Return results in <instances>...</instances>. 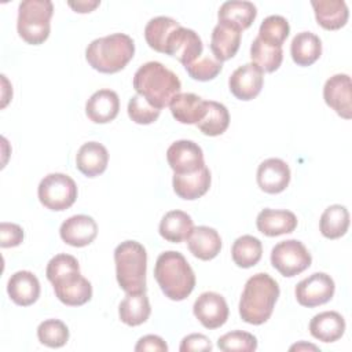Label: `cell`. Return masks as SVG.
<instances>
[{"label":"cell","instance_id":"cell-1","mask_svg":"<svg viewBox=\"0 0 352 352\" xmlns=\"http://www.w3.org/2000/svg\"><path fill=\"white\" fill-rule=\"evenodd\" d=\"M45 275L56 298L65 305L80 307L91 300L92 285L81 275L76 257L66 253L54 256L47 264Z\"/></svg>","mask_w":352,"mask_h":352},{"label":"cell","instance_id":"cell-2","mask_svg":"<svg viewBox=\"0 0 352 352\" xmlns=\"http://www.w3.org/2000/svg\"><path fill=\"white\" fill-rule=\"evenodd\" d=\"M133 88L151 106L164 109L180 94L182 82L179 77L161 62H147L142 65L133 76Z\"/></svg>","mask_w":352,"mask_h":352},{"label":"cell","instance_id":"cell-3","mask_svg":"<svg viewBox=\"0 0 352 352\" xmlns=\"http://www.w3.org/2000/svg\"><path fill=\"white\" fill-rule=\"evenodd\" d=\"M279 293L278 282L268 274L258 272L250 276L239 300L242 320L254 326L265 323L272 315Z\"/></svg>","mask_w":352,"mask_h":352},{"label":"cell","instance_id":"cell-4","mask_svg":"<svg viewBox=\"0 0 352 352\" xmlns=\"http://www.w3.org/2000/svg\"><path fill=\"white\" fill-rule=\"evenodd\" d=\"M154 276L162 293L173 301L187 298L195 287V274L186 257L175 250L161 253L155 261Z\"/></svg>","mask_w":352,"mask_h":352},{"label":"cell","instance_id":"cell-5","mask_svg":"<svg viewBox=\"0 0 352 352\" xmlns=\"http://www.w3.org/2000/svg\"><path fill=\"white\" fill-rule=\"evenodd\" d=\"M133 54V40L125 33H113L91 41L85 50V59L92 69L113 74L122 70Z\"/></svg>","mask_w":352,"mask_h":352},{"label":"cell","instance_id":"cell-6","mask_svg":"<svg viewBox=\"0 0 352 352\" xmlns=\"http://www.w3.org/2000/svg\"><path fill=\"white\" fill-rule=\"evenodd\" d=\"M116 276L120 287L126 294L146 292L147 253L142 243L124 241L114 250Z\"/></svg>","mask_w":352,"mask_h":352},{"label":"cell","instance_id":"cell-7","mask_svg":"<svg viewBox=\"0 0 352 352\" xmlns=\"http://www.w3.org/2000/svg\"><path fill=\"white\" fill-rule=\"evenodd\" d=\"M54 4L50 0H25L19 3L16 30L19 37L32 45L43 44L51 32Z\"/></svg>","mask_w":352,"mask_h":352},{"label":"cell","instance_id":"cell-8","mask_svg":"<svg viewBox=\"0 0 352 352\" xmlns=\"http://www.w3.org/2000/svg\"><path fill=\"white\" fill-rule=\"evenodd\" d=\"M38 201L50 210L60 212L69 209L77 199V186L65 173H50L44 176L37 188Z\"/></svg>","mask_w":352,"mask_h":352},{"label":"cell","instance_id":"cell-9","mask_svg":"<svg viewBox=\"0 0 352 352\" xmlns=\"http://www.w3.org/2000/svg\"><path fill=\"white\" fill-rule=\"evenodd\" d=\"M312 257L302 242L287 239L276 243L271 250V264L283 276L292 278L309 268Z\"/></svg>","mask_w":352,"mask_h":352},{"label":"cell","instance_id":"cell-10","mask_svg":"<svg viewBox=\"0 0 352 352\" xmlns=\"http://www.w3.org/2000/svg\"><path fill=\"white\" fill-rule=\"evenodd\" d=\"M334 290L336 285L330 275L315 272L297 283L294 294L300 305L314 308L329 302L334 296Z\"/></svg>","mask_w":352,"mask_h":352},{"label":"cell","instance_id":"cell-11","mask_svg":"<svg viewBox=\"0 0 352 352\" xmlns=\"http://www.w3.org/2000/svg\"><path fill=\"white\" fill-rule=\"evenodd\" d=\"M166 161L176 175L192 173L205 166L204 151L192 140H176L166 150Z\"/></svg>","mask_w":352,"mask_h":352},{"label":"cell","instance_id":"cell-12","mask_svg":"<svg viewBox=\"0 0 352 352\" xmlns=\"http://www.w3.org/2000/svg\"><path fill=\"white\" fill-rule=\"evenodd\" d=\"M192 312L201 324L209 330L221 327L228 319V305L224 297L214 292H205L195 300Z\"/></svg>","mask_w":352,"mask_h":352},{"label":"cell","instance_id":"cell-13","mask_svg":"<svg viewBox=\"0 0 352 352\" xmlns=\"http://www.w3.org/2000/svg\"><path fill=\"white\" fill-rule=\"evenodd\" d=\"M264 82V72L254 63H245L235 69L228 78L231 94L239 100L254 99Z\"/></svg>","mask_w":352,"mask_h":352},{"label":"cell","instance_id":"cell-14","mask_svg":"<svg viewBox=\"0 0 352 352\" xmlns=\"http://www.w3.org/2000/svg\"><path fill=\"white\" fill-rule=\"evenodd\" d=\"M202 51L204 44L198 33L192 29L180 26L172 33L165 54L177 58V60L186 67L202 56Z\"/></svg>","mask_w":352,"mask_h":352},{"label":"cell","instance_id":"cell-15","mask_svg":"<svg viewBox=\"0 0 352 352\" xmlns=\"http://www.w3.org/2000/svg\"><path fill=\"white\" fill-rule=\"evenodd\" d=\"M323 99L340 117H352V85L348 74L331 76L323 87Z\"/></svg>","mask_w":352,"mask_h":352},{"label":"cell","instance_id":"cell-16","mask_svg":"<svg viewBox=\"0 0 352 352\" xmlns=\"http://www.w3.org/2000/svg\"><path fill=\"white\" fill-rule=\"evenodd\" d=\"M59 235L65 243L73 248H84L96 238L98 226L91 216L76 214L62 223Z\"/></svg>","mask_w":352,"mask_h":352},{"label":"cell","instance_id":"cell-17","mask_svg":"<svg viewBox=\"0 0 352 352\" xmlns=\"http://www.w3.org/2000/svg\"><path fill=\"white\" fill-rule=\"evenodd\" d=\"M290 183V168L280 158L264 160L257 168V184L268 194H279Z\"/></svg>","mask_w":352,"mask_h":352},{"label":"cell","instance_id":"cell-18","mask_svg":"<svg viewBox=\"0 0 352 352\" xmlns=\"http://www.w3.org/2000/svg\"><path fill=\"white\" fill-rule=\"evenodd\" d=\"M120 111L118 95L111 89H99L85 103V114L95 124L113 121Z\"/></svg>","mask_w":352,"mask_h":352},{"label":"cell","instance_id":"cell-19","mask_svg":"<svg viewBox=\"0 0 352 352\" xmlns=\"http://www.w3.org/2000/svg\"><path fill=\"white\" fill-rule=\"evenodd\" d=\"M210 170L208 166H202L197 172L184 173V175H173L172 184L173 191L182 199L194 201L205 195L210 187Z\"/></svg>","mask_w":352,"mask_h":352},{"label":"cell","instance_id":"cell-20","mask_svg":"<svg viewBox=\"0 0 352 352\" xmlns=\"http://www.w3.org/2000/svg\"><path fill=\"white\" fill-rule=\"evenodd\" d=\"M7 293L16 305L29 307L40 297V282L33 272L18 271L8 279Z\"/></svg>","mask_w":352,"mask_h":352},{"label":"cell","instance_id":"cell-21","mask_svg":"<svg viewBox=\"0 0 352 352\" xmlns=\"http://www.w3.org/2000/svg\"><path fill=\"white\" fill-rule=\"evenodd\" d=\"M257 230L267 236H278L290 234L297 227V217L290 210L263 209L256 219Z\"/></svg>","mask_w":352,"mask_h":352},{"label":"cell","instance_id":"cell-22","mask_svg":"<svg viewBox=\"0 0 352 352\" xmlns=\"http://www.w3.org/2000/svg\"><path fill=\"white\" fill-rule=\"evenodd\" d=\"M109 162L107 148L99 142L84 143L76 155L77 169L87 177H95L102 175Z\"/></svg>","mask_w":352,"mask_h":352},{"label":"cell","instance_id":"cell-23","mask_svg":"<svg viewBox=\"0 0 352 352\" xmlns=\"http://www.w3.org/2000/svg\"><path fill=\"white\" fill-rule=\"evenodd\" d=\"M187 246L194 257L209 261L220 253L221 238L214 228L199 226L191 231L187 238Z\"/></svg>","mask_w":352,"mask_h":352},{"label":"cell","instance_id":"cell-24","mask_svg":"<svg viewBox=\"0 0 352 352\" xmlns=\"http://www.w3.org/2000/svg\"><path fill=\"white\" fill-rule=\"evenodd\" d=\"M170 113L180 124H198L206 114V100L191 92L176 95L170 104Z\"/></svg>","mask_w":352,"mask_h":352},{"label":"cell","instance_id":"cell-25","mask_svg":"<svg viewBox=\"0 0 352 352\" xmlns=\"http://www.w3.org/2000/svg\"><path fill=\"white\" fill-rule=\"evenodd\" d=\"M257 8L250 1H242V0H231L226 1L220 6L217 16L219 23H224L228 26H232L238 30L248 29L253 21L256 19Z\"/></svg>","mask_w":352,"mask_h":352},{"label":"cell","instance_id":"cell-26","mask_svg":"<svg viewBox=\"0 0 352 352\" xmlns=\"http://www.w3.org/2000/svg\"><path fill=\"white\" fill-rule=\"evenodd\" d=\"M345 320L336 311H324L315 315L309 322V333L322 342H334L342 337Z\"/></svg>","mask_w":352,"mask_h":352},{"label":"cell","instance_id":"cell-27","mask_svg":"<svg viewBox=\"0 0 352 352\" xmlns=\"http://www.w3.org/2000/svg\"><path fill=\"white\" fill-rule=\"evenodd\" d=\"M239 44L241 30L224 23H217L213 28L210 36V51L217 60L224 62L231 59L238 52Z\"/></svg>","mask_w":352,"mask_h":352},{"label":"cell","instance_id":"cell-28","mask_svg":"<svg viewBox=\"0 0 352 352\" xmlns=\"http://www.w3.org/2000/svg\"><path fill=\"white\" fill-rule=\"evenodd\" d=\"M316 22L326 30H337L345 26L349 11L344 0L311 1Z\"/></svg>","mask_w":352,"mask_h":352},{"label":"cell","instance_id":"cell-29","mask_svg":"<svg viewBox=\"0 0 352 352\" xmlns=\"http://www.w3.org/2000/svg\"><path fill=\"white\" fill-rule=\"evenodd\" d=\"M194 230V223L190 214L183 210H170L165 213L160 223V235L173 243H180L187 241L191 231Z\"/></svg>","mask_w":352,"mask_h":352},{"label":"cell","instance_id":"cell-30","mask_svg":"<svg viewBox=\"0 0 352 352\" xmlns=\"http://www.w3.org/2000/svg\"><path fill=\"white\" fill-rule=\"evenodd\" d=\"M290 54L296 65L311 66L322 55V41L315 33H297L292 40Z\"/></svg>","mask_w":352,"mask_h":352},{"label":"cell","instance_id":"cell-31","mask_svg":"<svg viewBox=\"0 0 352 352\" xmlns=\"http://www.w3.org/2000/svg\"><path fill=\"white\" fill-rule=\"evenodd\" d=\"M182 25L169 16H155L150 19L144 28V38L150 48L165 54L172 33Z\"/></svg>","mask_w":352,"mask_h":352},{"label":"cell","instance_id":"cell-32","mask_svg":"<svg viewBox=\"0 0 352 352\" xmlns=\"http://www.w3.org/2000/svg\"><path fill=\"white\" fill-rule=\"evenodd\" d=\"M150 314L151 308L146 293L126 294L118 307L120 319L128 326H139L144 323Z\"/></svg>","mask_w":352,"mask_h":352},{"label":"cell","instance_id":"cell-33","mask_svg":"<svg viewBox=\"0 0 352 352\" xmlns=\"http://www.w3.org/2000/svg\"><path fill=\"white\" fill-rule=\"evenodd\" d=\"M349 227V213L342 205H331L320 216L319 230L327 239H337L345 235Z\"/></svg>","mask_w":352,"mask_h":352},{"label":"cell","instance_id":"cell-34","mask_svg":"<svg viewBox=\"0 0 352 352\" xmlns=\"http://www.w3.org/2000/svg\"><path fill=\"white\" fill-rule=\"evenodd\" d=\"M263 254V245L258 238L253 235H242L235 239L231 248V257L241 268H250L256 265Z\"/></svg>","mask_w":352,"mask_h":352},{"label":"cell","instance_id":"cell-35","mask_svg":"<svg viewBox=\"0 0 352 352\" xmlns=\"http://www.w3.org/2000/svg\"><path fill=\"white\" fill-rule=\"evenodd\" d=\"M230 125V113L223 103L206 100V114L197 124L198 129L206 136H219L227 131Z\"/></svg>","mask_w":352,"mask_h":352},{"label":"cell","instance_id":"cell-36","mask_svg":"<svg viewBox=\"0 0 352 352\" xmlns=\"http://www.w3.org/2000/svg\"><path fill=\"white\" fill-rule=\"evenodd\" d=\"M250 58L252 63L257 65L263 72L272 73L282 65L283 51L282 47L267 44L256 37L250 45Z\"/></svg>","mask_w":352,"mask_h":352},{"label":"cell","instance_id":"cell-37","mask_svg":"<svg viewBox=\"0 0 352 352\" xmlns=\"http://www.w3.org/2000/svg\"><path fill=\"white\" fill-rule=\"evenodd\" d=\"M289 33H290V26L286 18L280 15H270L261 22L257 37L267 44L282 47Z\"/></svg>","mask_w":352,"mask_h":352},{"label":"cell","instance_id":"cell-38","mask_svg":"<svg viewBox=\"0 0 352 352\" xmlns=\"http://www.w3.org/2000/svg\"><path fill=\"white\" fill-rule=\"evenodd\" d=\"M38 341L50 348H60L69 340V329L59 319H47L37 327Z\"/></svg>","mask_w":352,"mask_h":352},{"label":"cell","instance_id":"cell-39","mask_svg":"<svg viewBox=\"0 0 352 352\" xmlns=\"http://www.w3.org/2000/svg\"><path fill=\"white\" fill-rule=\"evenodd\" d=\"M217 346L224 352H253L257 349V338L248 331L235 330L223 334L217 340Z\"/></svg>","mask_w":352,"mask_h":352},{"label":"cell","instance_id":"cell-40","mask_svg":"<svg viewBox=\"0 0 352 352\" xmlns=\"http://www.w3.org/2000/svg\"><path fill=\"white\" fill-rule=\"evenodd\" d=\"M126 110L129 118L139 125L153 124L154 121H157L161 113L160 109L151 106L143 96L138 94L129 99Z\"/></svg>","mask_w":352,"mask_h":352},{"label":"cell","instance_id":"cell-41","mask_svg":"<svg viewBox=\"0 0 352 352\" xmlns=\"http://www.w3.org/2000/svg\"><path fill=\"white\" fill-rule=\"evenodd\" d=\"M188 76L197 81H209L217 77L223 69V62L217 60L213 55L199 56L195 62L184 67Z\"/></svg>","mask_w":352,"mask_h":352},{"label":"cell","instance_id":"cell-42","mask_svg":"<svg viewBox=\"0 0 352 352\" xmlns=\"http://www.w3.org/2000/svg\"><path fill=\"white\" fill-rule=\"evenodd\" d=\"M23 241V230L14 223L3 221L0 224V246L14 248L21 245Z\"/></svg>","mask_w":352,"mask_h":352},{"label":"cell","instance_id":"cell-43","mask_svg":"<svg viewBox=\"0 0 352 352\" xmlns=\"http://www.w3.org/2000/svg\"><path fill=\"white\" fill-rule=\"evenodd\" d=\"M210 340L199 333H192L186 336L180 342V352H190V351H212Z\"/></svg>","mask_w":352,"mask_h":352},{"label":"cell","instance_id":"cell-44","mask_svg":"<svg viewBox=\"0 0 352 352\" xmlns=\"http://www.w3.org/2000/svg\"><path fill=\"white\" fill-rule=\"evenodd\" d=\"M135 351L140 352V351H157V352H166L168 351V345L166 342L154 334H148L142 337L138 344L135 345Z\"/></svg>","mask_w":352,"mask_h":352},{"label":"cell","instance_id":"cell-45","mask_svg":"<svg viewBox=\"0 0 352 352\" xmlns=\"http://www.w3.org/2000/svg\"><path fill=\"white\" fill-rule=\"evenodd\" d=\"M99 4H100V1H77V3L69 1V6H70L76 12H80V14L91 12V11H92L94 8H96Z\"/></svg>","mask_w":352,"mask_h":352},{"label":"cell","instance_id":"cell-46","mask_svg":"<svg viewBox=\"0 0 352 352\" xmlns=\"http://www.w3.org/2000/svg\"><path fill=\"white\" fill-rule=\"evenodd\" d=\"M294 349H297V351H300V349H314V351H318V346L311 345V344L301 342V344H296V345H293V346L290 348V351H294Z\"/></svg>","mask_w":352,"mask_h":352}]
</instances>
